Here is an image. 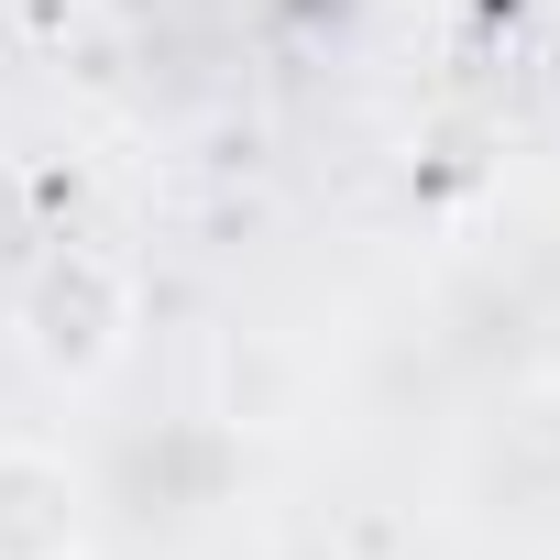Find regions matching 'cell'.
<instances>
[{"label":"cell","instance_id":"277c9868","mask_svg":"<svg viewBox=\"0 0 560 560\" xmlns=\"http://www.w3.org/2000/svg\"><path fill=\"white\" fill-rule=\"evenodd\" d=\"M527 374H538V396L560 407V308H549V319L527 330Z\"/></svg>","mask_w":560,"mask_h":560},{"label":"cell","instance_id":"3957f363","mask_svg":"<svg viewBox=\"0 0 560 560\" xmlns=\"http://www.w3.org/2000/svg\"><path fill=\"white\" fill-rule=\"evenodd\" d=\"M0 560H89V483L34 440L0 451Z\"/></svg>","mask_w":560,"mask_h":560},{"label":"cell","instance_id":"7a4b0ae2","mask_svg":"<svg viewBox=\"0 0 560 560\" xmlns=\"http://www.w3.org/2000/svg\"><path fill=\"white\" fill-rule=\"evenodd\" d=\"M231 472H242V451H231L220 418H165L154 440L121 451V505L143 527H187V516H209L231 494Z\"/></svg>","mask_w":560,"mask_h":560},{"label":"cell","instance_id":"6da1fadb","mask_svg":"<svg viewBox=\"0 0 560 560\" xmlns=\"http://www.w3.org/2000/svg\"><path fill=\"white\" fill-rule=\"evenodd\" d=\"M143 330V287H132V264L100 253V242H56L34 275H23V352L56 374V385H100L121 374Z\"/></svg>","mask_w":560,"mask_h":560}]
</instances>
